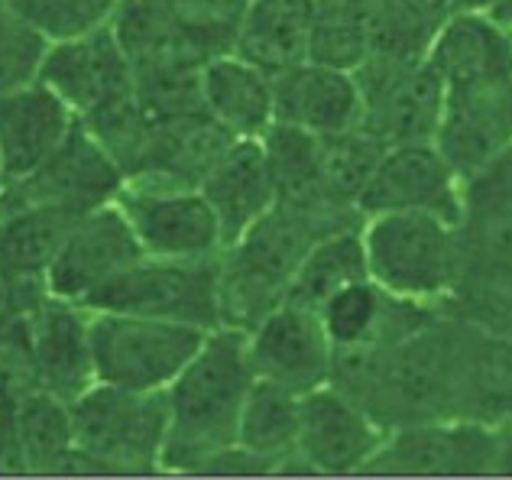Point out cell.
I'll return each instance as SVG.
<instances>
[{
    "instance_id": "cell-1",
    "label": "cell",
    "mask_w": 512,
    "mask_h": 480,
    "mask_svg": "<svg viewBox=\"0 0 512 480\" xmlns=\"http://www.w3.org/2000/svg\"><path fill=\"white\" fill-rule=\"evenodd\" d=\"M457 318L435 312L396 341L334 351L331 383L367 406L386 429L454 416Z\"/></svg>"
},
{
    "instance_id": "cell-2",
    "label": "cell",
    "mask_w": 512,
    "mask_h": 480,
    "mask_svg": "<svg viewBox=\"0 0 512 480\" xmlns=\"http://www.w3.org/2000/svg\"><path fill=\"white\" fill-rule=\"evenodd\" d=\"M256 380L247 331L214 328L185 370L166 386L163 471H208L237 445L240 409Z\"/></svg>"
},
{
    "instance_id": "cell-3",
    "label": "cell",
    "mask_w": 512,
    "mask_h": 480,
    "mask_svg": "<svg viewBox=\"0 0 512 480\" xmlns=\"http://www.w3.org/2000/svg\"><path fill=\"white\" fill-rule=\"evenodd\" d=\"M360 221L279 202L266 218L221 250V322L227 328L250 331L269 309L286 302L308 247L321 234Z\"/></svg>"
},
{
    "instance_id": "cell-4",
    "label": "cell",
    "mask_w": 512,
    "mask_h": 480,
    "mask_svg": "<svg viewBox=\"0 0 512 480\" xmlns=\"http://www.w3.org/2000/svg\"><path fill=\"white\" fill-rule=\"evenodd\" d=\"M370 279L389 296L441 309L461 279V224L415 211L367 215L360 224Z\"/></svg>"
},
{
    "instance_id": "cell-5",
    "label": "cell",
    "mask_w": 512,
    "mask_h": 480,
    "mask_svg": "<svg viewBox=\"0 0 512 480\" xmlns=\"http://www.w3.org/2000/svg\"><path fill=\"white\" fill-rule=\"evenodd\" d=\"M72 445L101 471H163L166 396L94 383L69 403Z\"/></svg>"
},
{
    "instance_id": "cell-6",
    "label": "cell",
    "mask_w": 512,
    "mask_h": 480,
    "mask_svg": "<svg viewBox=\"0 0 512 480\" xmlns=\"http://www.w3.org/2000/svg\"><path fill=\"white\" fill-rule=\"evenodd\" d=\"M91 360L98 383L137 393H166L185 364L205 344L208 331L166 318L88 309Z\"/></svg>"
},
{
    "instance_id": "cell-7",
    "label": "cell",
    "mask_w": 512,
    "mask_h": 480,
    "mask_svg": "<svg viewBox=\"0 0 512 480\" xmlns=\"http://www.w3.org/2000/svg\"><path fill=\"white\" fill-rule=\"evenodd\" d=\"M85 309L130 312L166 318L214 331L221 328V257L169 260L143 253L101 292H94Z\"/></svg>"
},
{
    "instance_id": "cell-8",
    "label": "cell",
    "mask_w": 512,
    "mask_h": 480,
    "mask_svg": "<svg viewBox=\"0 0 512 480\" xmlns=\"http://www.w3.org/2000/svg\"><path fill=\"white\" fill-rule=\"evenodd\" d=\"M127 185L124 169L104 150L98 137L78 120L65 143L30 176L13 179L0 192V211L10 208H56L65 215H88L117 202Z\"/></svg>"
},
{
    "instance_id": "cell-9",
    "label": "cell",
    "mask_w": 512,
    "mask_h": 480,
    "mask_svg": "<svg viewBox=\"0 0 512 480\" xmlns=\"http://www.w3.org/2000/svg\"><path fill=\"white\" fill-rule=\"evenodd\" d=\"M143 253L169 260L221 257L224 234L198 185L130 179L117 195Z\"/></svg>"
},
{
    "instance_id": "cell-10",
    "label": "cell",
    "mask_w": 512,
    "mask_h": 480,
    "mask_svg": "<svg viewBox=\"0 0 512 480\" xmlns=\"http://www.w3.org/2000/svg\"><path fill=\"white\" fill-rule=\"evenodd\" d=\"M363 95V130L386 146L435 143L444 82L428 59L370 56L354 72Z\"/></svg>"
},
{
    "instance_id": "cell-11",
    "label": "cell",
    "mask_w": 512,
    "mask_h": 480,
    "mask_svg": "<svg viewBox=\"0 0 512 480\" xmlns=\"http://www.w3.org/2000/svg\"><path fill=\"white\" fill-rule=\"evenodd\" d=\"M493 425L444 416L389 429L363 474L376 477H480L493 474Z\"/></svg>"
},
{
    "instance_id": "cell-12",
    "label": "cell",
    "mask_w": 512,
    "mask_h": 480,
    "mask_svg": "<svg viewBox=\"0 0 512 480\" xmlns=\"http://www.w3.org/2000/svg\"><path fill=\"white\" fill-rule=\"evenodd\" d=\"M386 432L389 429L367 406H360L334 383H325L302 393L295 461L302 474H363Z\"/></svg>"
},
{
    "instance_id": "cell-13",
    "label": "cell",
    "mask_w": 512,
    "mask_h": 480,
    "mask_svg": "<svg viewBox=\"0 0 512 480\" xmlns=\"http://www.w3.org/2000/svg\"><path fill=\"white\" fill-rule=\"evenodd\" d=\"M247 354L253 373L292 393H312L331 383L334 344L321 325L318 309L299 302H279L247 331Z\"/></svg>"
},
{
    "instance_id": "cell-14",
    "label": "cell",
    "mask_w": 512,
    "mask_h": 480,
    "mask_svg": "<svg viewBox=\"0 0 512 480\" xmlns=\"http://www.w3.org/2000/svg\"><path fill=\"white\" fill-rule=\"evenodd\" d=\"M140 257L143 247L137 234L117 202H111L75 218L69 237L46 270V289L56 299L88 305L94 292H101Z\"/></svg>"
},
{
    "instance_id": "cell-15",
    "label": "cell",
    "mask_w": 512,
    "mask_h": 480,
    "mask_svg": "<svg viewBox=\"0 0 512 480\" xmlns=\"http://www.w3.org/2000/svg\"><path fill=\"white\" fill-rule=\"evenodd\" d=\"M357 208L363 218L386 215V211H415V215H438L461 224V176L435 143L386 146Z\"/></svg>"
},
{
    "instance_id": "cell-16",
    "label": "cell",
    "mask_w": 512,
    "mask_h": 480,
    "mask_svg": "<svg viewBox=\"0 0 512 480\" xmlns=\"http://www.w3.org/2000/svg\"><path fill=\"white\" fill-rule=\"evenodd\" d=\"M36 78L56 91L78 117L101 111L104 104L133 91V65L111 23L69 39H52Z\"/></svg>"
},
{
    "instance_id": "cell-17",
    "label": "cell",
    "mask_w": 512,
    "mask_h": 480,
    "mask_svg": "<svg viewBox=\"0 0 512 480\" xmlns=\"http://www.w3.org/2000/svg\"><path fill=\"white\" fill-rule=\"evenodd\" d=\"M91 312L78 302L46 296L26 315V370L30 386L72 403L98 383L91 360Z\"/></svg>"
},
{
    "instance_id": "cell-18",
    "label": "cell",
    "mask_w": 512,
    "mask_h": 480,
    "mask_svg": "<svg viewBox=\"0 0 512 480\" xmlns=\"http://www.w3.org/2000/svg\"><path fill=\"white\" fill-rule=\"evenodd\" d=\"M512 140V78L444 88L435 146L461 179Z\"/></svg>"
},
{
    "instance_id": "cell-19",
    "label": "cell",
    "mask_w": 512,
    "mask_h": 480,
    "mask_svg": "<svg viewBox=\"0 0 512 480\" xmlns=\"http://www.w3.org/2000/svg\"><path fill=\"white\" fill-rule=\"evenodd\" d=\"M75 124L78 114L39 78L0 91V159L7 182L43 166Z\"/></svg>"
},
{
    "instance_id": "cell-20",
    "label": "cell",
    "mask_w": 512,
    "mask_h": 480,
    "mask_svg": "<svg viewBox=\"0 0 512 480\" xmlns=\"http://www.w3.org/2000/svg\"><path fill=\"white\" fill-rule=\"evenodd\" d=\"M276 120L315 137L363 127V95L354 72L318 62H299L273 75Z\"/></svg>"
},
{
    "instance_id": "cell-21",
    "label": "cell",
    "mask_w": 512,
    "mask_h": 480,
    "mask_svg": "<svg viewBox=\"0 0 512 480\" xmlns=\"http://www.w3.org/2000/svg\"><path fill=\"white\" fill-rule=\"evenodd\" d=\"M198 189L221 224L224 247L279 205V189L260 140H234Z\"/></svg>"
},
{
    "instance_id": "cell-22",
    "label": "cell",
    "mask_w": 512,
    "mask_h": 480,
    "mask_svg": "<svg viewBox=\"0 0 512 480\" xmlns=\"http://www.w3.org/2000/svg\"><path fill=\"white\" fill-rule=\"evenodd\" d=\"M454 416L483 425L512 422V338L457 318Z\"/></svg>"
},
{
    "instance_id": "cell-23",
    "label": "cell",
    "mask_w": 512,
    "mask_h": 480,
    "mask_svg": "<svg viewBox=\"0 0 512 480\" xmlns=\"http://www.w3.org/2000/svg\"><path fill=\"white\" fill-rule=\"evenodd\" d=\"M425 59L444 88L512 78V33L487 10H457L438 23Z\"/></svg>"
},
{
    "instance_id": "cell-24",
    "label": "cell",
    "mask_w": 512,
    "mask_h": 480,
    "mask_svg": "<svg viewBox=\"0 0 512 480\" xmlns=\"http://www.w3.org/2000/svg\"><path fill=\"white\" fill-rule=\"evenodd\" d=\"M234 140L237 137H231L205 108L159 117L153 120L150 143H146V153L130 179L198 185Z\"/></svg>"
},
{
    "instance_id": "cell-25",
    "label": "cell",
    "mask_w": 512,
    "mask_h": 480,
    "mask_svg": "<svg viewBox=\"0 0 512 480\" xmlns=\"http://www.w3.org/2000/svg\"><path fill=\"white\" fill-rule=\"evenodd\" d=\"M201 104L237 140H260L276 120L273 75L237 56L218 52L201 65Z\"/></svg>"
},
{
    "instance_id": "cell-26",
    "label": "cell",
    "mask_w": 512,
    "mask_h": 480,
    "mask_svg": "<svg viewBox=\"0 0 512 480\" xmlns=\"http://www.w3.org/2000/svg\"><path fill=\"white\" fill-rule=\"evenodd\" d=\"M315 0H247L234 30V52L279 75L308 59Z\"/></svg>"
},
{
    "instance_id": "cell-27",
    "label": "cell",
    "mask_w": 512,
    "mask_h": 480,
    "mask_svg": "<svg viewBox=\"0 0 512 480\" xmlns=\"http://www.w3.org/2000/svg\"><path fill=\"white\" fill-rule=\"evenodd\" d=\"M299 412H302L299 393H292L273 380L256 377L247 393V403L240 409L237 448L260 461L266 474L302 471L299 461H295Z\"/></svg>"
},
{
    "instance_id": "cell-28",
    "label": "cell",
    "mask_w": 512,
    "mask_h": 480,
    "mask_svg": "<svg viewBox=\"0 0 512 480\" xmlns=\"http://www.w3.org/2000/svg\"><path fill=\"white\" fill-rule=\"evenodd\" d=\"M260 143L269 159V169H273L279 202L312 208V211H321V215L344 218V221L363 218V215H354V211H341L328 205L325 195H321V137L273 120V127L263 133Z\"/></svg>"
},
{
    "instance_id": "cell-29",
    "label": "cell",
    "mask_w": 512,
    "mask_h": 480,
    "mask_svg": "<svg viewBox=\"0 0 512 480\" xmlns=\"http://www.w3.org/2000/svg\"><path fill=\"white\" fill-rule=\"evenodd\" d=\"M360 224L321 234L315 244L308 247L299 270H295V279H292L286 299L308 305V309H318V305L328 296H334L338 289L370 276Z\"/></svg>"
},
{
    "instance_id": "cell-30",
    "label": "cell",
    "mask_w": 512,
    "mask_h": 480,
    "mask_svg": "<svg viewBox=\"0 0 512 480\" xmlns=\"http://www.w3.org/2000/svg\"><path fill=\"white\" fill-rule=\"evenodd\" d=\"M72 224L75 215H65L56 208L0 211V263L20 276L46 279V270L69 237Z\"/></svg>"
},
{
    "instance_id": "cell-31",
    "label": "cell",
    "mask_w": 512,
    "mask_h": 480,
    "mask_svg": "<svg viewBox=\"0 0 512 480\" xmlns=\"http://www.w3.org/2000/svg\"><path fill=\"white\" fill-rule=\"evenodd\" d=\"M373 56L367 0H315L308 62L357 72Z\"/></svg>"
},
{
    "instance_id": "cell-32",
    "label": "cell",
    "mask_w": 512,
    "mask_h": 480,
    "mask_svg": "<svg viewBox=\"0 0 512 480\" xmlns=\"http://www.w3.org/2000/svg\"><path fill=\"white\" fill-rule=\"evenodd\" d=\"M383 150L386 143L376 140L363 127L321 137V195H325V202L360 215L357 202L363 189H367Z\"/></svg>"
},
{
    "instance_id": "cell-33",
    "label": "cell",
    "mask_w": 512,
    "mask_h": 480,
    "mask_svg": "<svg viewBox=\"0 0 512 480\" xmlns=\"http://www.w3.org/2000/svg\"><path fill=\"white\" fill-rule=\"evenodd\" d=\"M78 120L98 137V143L117 159V166L124 169V176L130 179L133 172H137L140 159L146 153V143H150V133H153V117L146 114L137 91H127L124 98L104 104L101 111L78 117Z\"/></svg>"
},
{
    "instance_id": "cell-34",
    "label": "cell",
    "mask_w": 512,
    "mask_h": 480,
    "mask_svg": "<svg viewBox=\"0 0 512 480\" xmlns=\"http://www.w3.org/2000/svg\"><path fill=\"white\" fill-rule=\"evenodd\" d=\"M512 224V140L461 179V228Z\"/></svg>"
},
{
    "instance_id": "cell-35",
    "label": "cell",
    "mask_w": 512,
    "mask_h": 480,
    "mask_svg": "<svg viewBox=\"0 0 512 480\" xmlns=\"http://www.w3.org/2000/svg\"><path fill=\"white\" fill-rule=\"evenodd\" d=\"M7 4L52 43L111 23L120 0H7Z\"/></svg>"
},
{
    "instance_id": "cell-36",
    "label": "cell",
    "mask_w": 512,
    "mask_h": 480,
    "mask_svg": "<svg viewBox=\"0 0 512 480\" xmlns=\"http://www.w3.org/2000/svg\"><path fill=\"white\" fill-rule=\"evenodd\" d=\"M49 39L39 36L7 0H0V91L33 82Z\"/></svg>"
},
{
    "instance_id": "cell-37",
    "label": "cell",
    "mask_w": 512,
    "mask_h": 480,
    "mask_svg": "<svg viewBox=\"0 0 512 480\" xmlns=\"http://www.w3.org/2000/svg\"><path fill=\"white\" fill-rule=\"evenodd\" d=\"M169 17L195 33L214 56L234 49V30L247 0H153Z\"/></svg>"
},
{
    "instance_id": "cell-38",
    "label": "cell",
    "mask_w": 512,
    "mask_h": 480,
    "mask_svg": "<svg viewBox=\"0 0 512 480\" xmlns=\"http://www.w3.org/2000/svg\"><path fill=\"white\" fill-rule=\"evenodd\" d=\"M454 318H464L470 325H480V328H490V331H500V335L512 338V286L493 292V296L480 299L467 309L454 312Z\"/></svg>"
},
{
    "instance_id": "cell-39",
    "label": "cell",
    "mask_w": 512,
    "mask_h": 480,
    "mask_svg": "<svg viewBox=\"0 0 512 480\" xmlns=\"http://www.w3.org/2000/svg\"><path fill=\"white\" fill-rule=\"evenodd\" d=\"M493 474H512V422L493 425Z\"/></svg>"
},
{
    "instance_id": "cell-40",
    "label": "cell",
    "mask_w": 512,
    "mask_h": 480,
    "mask_svg": "<svg viewBox=\"0 0 512 480\" xmlns=\"http://www.w3.org/2000/svg\"><path fill=\"white\" fill-rule=\"evenodd\" d=\"M487 13L503 26V30H509L512 33V0H490V7H487Z\"/></svg>"
},
{
    "instance_id": "cell-41",
    "label": "cell",
    "mask_w": 512,
    "mask_h": 480,
    "mask_svg": "<svg viewBox=\"0 0 512 480\" xmlns=\"http://www.w3.org/2000/svg\"><path fill=\"white\" fill-rule=\"evenodd\" d=\"M4 185H7V176H4V159H0V192H4Z\"/></svg>"
},
{
    "instance_id": "cell-42",
    "label": "cell",
    "mask_w": 512,
    "mask_h": 480,
    "mask_svg": "<svg viewBox=\"0 0 512 480\" xmlns=\"http://www.w3.org/2000/svg\"><path fill=\"white\" fill-rule=\"evenodd\" d=\"M4 399H7V396H0V406H4Z\"/></svg>"
}]
</instances>
